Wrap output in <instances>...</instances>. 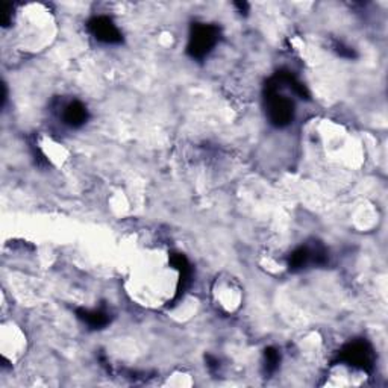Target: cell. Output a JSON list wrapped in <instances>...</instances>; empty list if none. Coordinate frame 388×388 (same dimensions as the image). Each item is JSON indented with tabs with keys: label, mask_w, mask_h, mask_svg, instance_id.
Segmentation results:
<instances>
[{
	"label": "cell",
	"mask_w": 388,
	"mask_h": 388,
	"mask_svg": "<svg viewBox=\"0 0 388 388\" xmlns=\"http://www.w3.org/2000/svg\"><path fill=\"white\" fill-rule=\"evenodd\" d=\"M341 360L346 366H352L357 370H367L371 366V349L366 343L353 341L343 349Z\"/></svg>",
	"instance_id": "cell-3"
},
{
	"label": "cell",
	"mask_w": 388,
	"mask_h": 388,
	"mask_svg": "<svg viewBox=\"0 0 388 388\" xmlns=\"http://www.w3.org/2000/svg\"><path fill=\"white\" fill-rule=\"evenodd\" d=\"M279 364V353L275 349L266 351V369L269 371H275Z\"/></svg>",
	"instance_id": "cell-7"
},
{
	"label": "cell",
	"mask_w": 388,
	"mask_h": 388,
	"mask_svg": "<svg viewBox=\"0 0 388 388\" xmlns=\"http://www.w3.org/2000/svg\"><path fill=\"white\" fill-rule=\"evenodd\" d=\"M267 111L271 123L278 126L288 125L293 119V102L284 94H279L276 85H271L267 96Z\"/></svg>",
	"instance_id": "cell-1"
},
{
	"label": "cell",
	"mask_w": 388,
	"mask_h": 388,
	"mask_svg": "<svg viewBox=\"0 0 388 388\" xmlns=\"http://www.w3.org/2000/svg\"><path fill=\"white\" fill-rule=\"evenodd\" d=\"M217 37L219 31L214 26H210V24H197L192 37H189L188 51L196 58L208 55L211 49L216 46Z\"/></svg>",
	"instance_id": "cell-2"
},
{
	"label": "cell",
	"mask_w": 388,
	"mask_h": 388,
	"mask_svg": "<svg viewBox=\"0 0 388 388\" xmlns=\"http://www.w3.org/2000/svg\"><path fill=\"white\" fill-rule=\"evenodd\" d=\"M90 29H92L93 35L103 43H119L121 40L120 31L108 17H97L90 23Z\"/></svg>",
	"instance_id": "cell-4"
},
{
	"label": "cell",
	"mask_w": 388,
	"mask_h": 388,
	"mask_svg": "<svg viewBox=\"0 0 388 388\" xmlns=\"http://www.w3.org/2000/svg\"><path fill=\"white\" fill-rule=\"evenodd\" d=\"M62 120L65 125L71 128H78L84 125L87 120V110L81 102H70L64 106L62 111Z\"/></svg>",
	"instance_id": "cell-5"
},
{
	"label": "cell",
	"mask_w": 388,
	"mask_h": 388,
	"mask_svg": "<svg viewBox=\"0 0 388 388\" xmlns=\"http://www.w3.org/2000/svg\"><path fill=\"white\" fill-rule=\"evenodd\" d=\"M79 317L84 319V321H87V323L92 328H102L110 321L108 314H106V312H103V311H101V310H93V311L85 310V311L81 312Z\"/></svg>",
	"instance_id": "cell-6"
}]
</instances>
